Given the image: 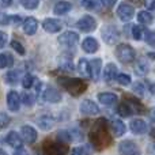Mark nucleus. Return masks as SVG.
Listing matches in <instances>:
<instances>
[{
  "label": "nucleus",
  "mask_w": 155,
  "mask_h": 155,
  "mask_svg": "<svg viewBox=\"0 0 155 155\" xmlns=\"http://www.w3.org/2000/svg\"><path fill=\"white\" fill-rule=\"evenodd\" d=\"M110 128H112L113 135H114V136H117V137L118 136H123V135L125 134V131H127L125 124H124L121 120H113L112 124H110Z\"/></svg>",
  "instance_id": "393cba45"
},
{
  "label": "nucleus",
  "mask_w": 155,
  "mask_h": 155,
  "mask_svg": "<svg viewBox=\"0 0 155 155\" xmlns=\"http://www.w3.org/2000/svg\"><path fill=\"white\" fill-rule=\"evenodd\" d=\"M117 113L120 116H123V117H129V116L134 114V112H132V109L129 107V105L127 104L125 101L121 102L120 105L117 106Z\"/></svg>",
  "instance_id": "cd10ccee"
},
{
  "label": "nucleus",
  "mask_w": 155,
  "mask_h": 155,
  "mask_svg": "<svg viewBox=\"0 0 155 155\" xmlns=\"http://www.w3.org/2000/svg\"><path fill=\"white\" fill-rule=\"evenodd\" d=\"M117 15L121 21L129 22L135 15V8L128 3H121L117 8Z\"/></svg>",
  "instance_id": "1a4fd4ad"
},
{
  "label": "nucleus",
  "mask_w": 155,
  "mask_h": 155,
  "mask_svg": "<svg viewBox=\"0 0 155 155\" xmlns=\"http://www.w3.org/2000/svg\"><path fill=\"white\" fill-rule=\"evenodd\" d=\"M116 57L124 64H129V63L135 61L136 59V52L128 44H120L116 48Z\"/></svg>",
  "instance_id": "7ed1b4c3"
},
{
  "label": "nucleus",
  "mask_w": 155,
  "mask_h": 155,
  "mask_svg": "<svg viewBox=\"0 0 155 155\" xmlns=\"http://www.w3.org/2000/svg\"><path fill=\"white\" fill-rule=\"evenodd\" d=\"M102 4L107 5V7H113V5L116 4V2H102Z\"/></svg>",
  "instance_id": "3c124183"
},
{
  "label": "nucleus",
  "mask_w": 155,
  "mask_h": 155,
  "mask_svg": "<svg viewBox=\"0 0 155 155\" xmlns=\"http://www.w3.org/2000/svg\"><path fill=\"white\" fill-rule=\"evenodd\" d=\"M99 48V44L98 41L95 40V38L93 37H87L83 40L82 42V49L86 52V53H94V52H97Z\"/></svg>",
  "instance_id": "a211bd4d"
},
{
  "label": "nucleus",
  "mask_w": 155,
  "mask_h": 155,
  "mask_svg": "<svg viewBox=\"0 0 155 155\" xmlns=\"http://www.w3.org/2000/svg\"><path fill=\"white\" fill-rule=\"evenodd\" d=\"M76 27L83 33H90L97 27V21L90 15H84L78 21Z\"/></svg>",
  "instance_id": "6e6552de"
},
{
  "label": "nucleus",
  "mask_w": 155,
  "mask_h": 155,
  "mask_svg": "<svg viewBox=\"0 0 155 155\" xmlns=\"http://www.w3.org/2000/svg\"><path fill=\"white\" fill-rule=\"evenodd\" d=\"M67 146L61 142H48L44 147V155H67Z\"/></svg>",
  "instance_id": "423d86ee"
},
{
  "label": "nucleus",
  "mask_w": 155,
  "mask_h": 155,
  "mask_svg": "<svg viewBox=\"0 0 155 155\" xmlns=\"http://www.w3.org/2000/svg\"><path fill=\"white\" fill-rule=\"evenodd\" d=\"M14 155H29V153H27V151L22 147V148H18V150L14 151Z\"/></svg>",
  "instance_id": "09e8293b"
},
{
  "label": "nucleus",
  "mask_w": 155,
  "mask_h": 155,
  "mask_svg": "<svg viewBox=\"0 0 155 155\" xmlns=\"http://www.w3.org/2000/svg\"><path fill=\"white\" fill-rule=\"evenodd\" d=\"M34 82H35L34 75H31V74H26V75L23 76V79H22V86H23L25 88H31L33 86H34Z\"/></svg>",
  "instance_id": "72a5a7b5"
},
{
  "label": "nucleus",
  "mask_w": 155,
  "mask_h": 155,
  "mask_svg": "<svg viewBox=\"0 0 155 155\" xmlns=\"http://www.w3.org/2000/svg\"><path fill=\"white\" fill-rule=\"evenodd\" d=\"M22 101H23V104L25 105H27V106H31L33 104H34V99H35V97L31 93H26V91H25L23 94H22Z\"/></svg>",
  "instance_id": "ea45409f"
},
{
  "label": "nucleus",
  "mask_w": 155,
  "mask_h": 155,
  "mask_svg": "<svg viewBox=\"0 0 155 155\" xmlns=\"http://www.w3.org/2000/svg\"><path fill=\"white\" fill-rule=\"evenodd\" d=\"M91 143L97 150H102V148L107 147L110 144V136L107 134L106 129V121L105 120H98L97 124L94 125L93 131H91Z\"/></svg>",
  "instance_id": "f257e3e1"
},
{
  "label": "nucleus",
  "mask_w": 155,
  "mask_h": 155,
  "mask_svg": "<svg viewBox=\"0 0 155 155\" xmlns=\"http://www.w3.org/2000/svg\"><path fill=\"white\" fill-rule=\"evenodd\" d=\"M129 129L132 131V134L135 135H144L148 132V124L146 121L136 118V120H132L129 124Z\"/></svg>",
  "instance_id": "ddd939ff"
},
{
  "label": "nucleus",
  "mask_w": 155,
  "mask_h": 155,
  "mask_svg": "<svg viewBox=\"0 0 155 155\" xmlns=\"http://www.w3.org/2000/svg\"><path fill=\"white\" fill-rule=\"evenodd\" d=\"M0 155H7V153H5V151H3L2 148H0Z\"/></svg>",
  "instance_id": "603ef678"
},
{
  "label": "nucleus",
  "mask_w": 155,
  "mask_h": 155,
  "mask_svg": "<svg viewBox=\"0 0 155 155\" xmlns=\"http://www.w3.org/2000/svg\"><path fill=\"white\" fill-rule=\"evenodd\" d=\"M118 153L120 155H142L139 146L132 140H124L118 146Z\"/></svg>",
  "instance_id": "0eeeda50"
},
{
  "label": "nucleus",
  "mask_w": 155,
  "mask_h": 155,
  "mask_svg": "<svg viewBox=\"0 0 155 155\" xmlns=\"http://www.w3.org/2000/svg\"><path fill=\"white\" fill-rule=\"evenodd\" d=\"M143 33H144V30H143V27L142 26H137V25H135V26H132V31H131V34H132V37L135 38V40H142L143 38Z\"/></svg>",
  "instance_id": "c9c22d12"
},
{
  "label": "nucleus",
  "mask_w": 155,
  "mask_h": 155,
  "mask_svg": "<svg viewBox=\"0 0 155 155\" xmlns=\"http://www.w3.org/2000/svg\"><path fill=\"white\" fill-rule=\"evenodd\" d=\"M14 65V59L10 53H2L0 54V70L5 67H12Z\"/></svg>",
  "instance_id": "c85d7f7f"
},
{
  "label": "nucleus",
  "mask_w": 155,
  "mask_h": 155,
  "mask_svg": "<svg viewBox=\"0 0 155 155\" xmlns=\"http://www.w3.org/2000/svg\"><path fill=\"white\" fill-rule=\"evenodd\" d=\"M59 67L61 68V70L71 72V71H74V63H72V60L68 59V57H63V59L60 60Z\"/></svg>",
  "instance_id": "473e14b6"
},
{
  "label": "nucleus",
  "mask_w": 155,
  "mask_h": 155,
  "mask_svg": "<svg viewBox=\"0 0 155 155\" xmlns=\"http://www.w3.org/2000/svg\"><path fill=\"white\" fill-rule=\"evenodd\" d=\"M134 90H135V91H136V93H137V94H139V95H140V97H142V95H143V94H144V86H143V84H142V83L136 82V83H135V84H134Z\"/></svg>",
  "instance_id": "c03bdc74"
},
{
  "label": "nucleus",
  "mask_w": 155,
  "mask_h": 155,
  "mask_svg": "<svg viewBox=\"0 0 155 155\" xmlns=\"http://www.w3.org/2000/svg\"><path fill=\"white\" fill-rule=\"evenodd\" d=\"M11 23L12 25L22 23V16L21 15H11Z\"/></svg>",
  "instance_id": "49530a36"
},
{
  "label": "nucleus",
  "mask_w": 155,
  "mask_h": 155,
  "mask_svg": "<svg viewBox=\"0 0 155 155\" xmlns=\"http://www.w3.org/2000/svg\"><path fill=\"white\" fill-rule=\"evenodd\" d=\"M71 10H72V5L68 2H57L53 7V12L56 14V15H65V14H68Z\"/></svg>",
  "instance_id": "5701e85b"
},
{
  "label": "nucleus",
  "mask_w": 155,
  "mask_h": 155,
  "mask_svg": "<svg viewBox=\"0 0 155 155\" xmlns=\"http://www.w3.org/2000/svg\"><path fill=\"white\" fill-rule=\"evenodd\" d=\"M98 101L102 105H106V106H113V105L117 102V95L114 93H109V91H105V93H99L98 94Z\"/></svg>",
  "instance_id": "aec40b11"
},
{
  "label": "nucleus",
  "mask_w": 155,
  "mask_h": 155,
  "mask_svg": "<svg viewBox=\"0 0 155 155\" xmlns=\"http://www.w3.org/2000/svg\"><path fill=\"white\" fill-rule=\"evenodd\" d=\"M37 124H38V127H40L41 129H44V131H48V129H51L52 127H53L54 120H53V117H52V116L44 114V116H41V117H38Z\"/></svg>",
  "instance_id": "b1692460"
},
{
  "label": "nucleus",
  "mask_w": 155,
  "mask_h": 155,
  "mask_svg": "<svg viewBox=\"0 0 155 155\" xmlns=\"http://www.w3.org/2000/svg\"><path fill=\"white\" fill-rule=\"evenodd\" d=\"M78 71H79L80 75L90 76V61L86 59H80L79 64H78Z\"/></svg>",
  "instance_id": "a878e982"
},
{
  "label": "nucleus",
  "mask_w": 155,
  "mask_h": 155,
  "mask_svg": "<svg viewBox=\"0 0 155 155\" xmlns=\"http://www.w3.org/2000/svg\"><path fill=\"white\" fill-rule=\"evenodd\" d=\"M5 140H7L8 146H11V147L15 148V150H18V148H22V144H23V140H22V137L19 136L18 132H15V131H11L10 134L7 135Z\"/></svg>",
  "instance_id": "6ab92c4d"
},
{
  "label": "nucleus",
  "mask_w": 155,
  "mask_h": 155,
  "mask_svg": "<svg viewBox=\"0 0 155 155\" xmlns=\"http://www.w3.org/2000/svg\"><path fill=\"white\" fill-rule=\"evenodd\" d=\"M21 134H22V139H23L26 143H29V144H31V143H34L35 140H37V131L30 125L22 127Z\"/></svg>",
  "instance_id": "4468645a"
},
{
  "label": "nucleus",
  "mask_w": 155,
  "mask_h": 155,
  "mask_svg": "<svg viewBox=\"0 0 155 155\" xmlns=\"http://www.w3.org/2000/svg\"><path fill=\"white\" fill-rule=\"evenodd\" d=\"M7 106L11 112H18L19 106H21V95L18 94V91H8L7 94Z\"/></svg>",
  "instance_id": "9b49d317"
},
{
  "label": "nucleus",
  "mask_w": 155,
  "mask_h": 155,
  "mask_svg": "<svg viewBox=\"0 0 155 155\" xmlns=\"http://www.w3.org/2000/svg\"><path fill=\"white\" fill-rule=\"evenodd\" d=\"M101 67H102V60L101 59H94L90 61V76L94 80L99 79V74H101Z\"/></svg>",
  "instance_id": "412c9836"
},
{
  "label": "nucleus",
  "mask_w": 155,
  "mask_h": 155,
  "mask_svg": "<svg viewBox=\"0 0 155 155\" xmlns=\"http://www.w3.org/2000/svg\"><path fill=\"white\" fill-rule=\"evenodd\" d=\"M10 123H11L10 116H7L5 113H2V112H0V129L7 128V127L10 125Z\"/></svg>",
  "instance_id": "79ce46f5"
},
{
  "label": "nucleus",
  "mask_w": 155,
  "mask_h": 155,
  "mask_svg": "<svg viewBox=\"0 0 155 155\" xmlns=\"http://www.w3.org/2000/svg\"><path fill=\"white\" fill-rule=\"evenodd\" d=\"M38 29V22L34 16H29L23 21V31L27 35H34Z\"/></svg>",
  "instance_id": "dca6fc26"
},
{
  "label": "nucleus",
  "mask_w": 155,
  "mask_h": 155,
  "mask_svg": "<svg viewBox=\"0 0 155 155\" xmlns=\"http://www.w3.org/2000/svg\"><path fill=\"white\" fill-rule=\"evenodd\" d=\"M135 70H136V72L140 74V75H146V74L148 72V63H147V60H146L144 57H140V59L137 60V63H136Z\"/></svg>",
  "instance_id": "bb28decb"
},
{
  "label": "nucleus",
  "mask_w": 155,
  "mask_h": 155,
  "mask_svg": "<svg viewBox=\"0 0 155 155\" xmlns=\"http://www.w3.org/2000/svg\"><path fill=\"white\" fill-rule=\"evenodd\" d=\"M11 4H12V2H10V0H7V2H5V0H2V2H0V5H2V7H10Z\"/></svg>",
  "instance_id": "8fccbe9b"
},
{
  "label": "nucleus",
  "mask_w": 155,
  "mask_h": 155,
  "mask_svg": "<svg viewBox=\"0 0 155 155\" xmlns=\"http://www.w3.org/2000/svg\"><path fill=\"white\" fill-rule=\"evenodd\" d=\"M144 5L147 10H155V0H148L144 3Z\"/></svg>",
  "instance_id": "de8ad7c7"
},
{
  "label": "nucleus",
  "mask_w": 155,
  "mask_h": 155,
  "mask_svg": "<svg viewBox=\"0 0 155 155\" xmlns=\"http://www.w3.org/2000/svg\"><path fill=\"white\" fill-rule=\"evenodd\" d=\"M11 46H12V49L16 52L18 54H21V56H23L25 53H26V51H25V48H23V45H22L19 41H16V40H12L11 41Z\"/></svg>",
  "instance_id": "4c0bfd02"
},
{
  "label": "nucleus",
  "mask_w": 155,
  "mask_h": 155,
  "mask_svg": "<svg viewBox=\"0 0 155 155\" xmlns=\"http://www.w3.org/2000/svg\"><path fill=\"white\" fill-rule=\"evenodd\" d=\"M57 137L60 142H80L83 139V134L80 129H63V131L57 132Z\"/></svg>",
  "instance_id": "20e7f679"
},
{
  "label": "nucleus",
  "mask_w": 155,
  "mask_h": 155,
  "mask_svg": "<svg viewBox=\"0 0 155 155\" xmlns=\"http://www.w3.org/2000/svg\"><path fill=\"white\" fill-rule=\"evenodd\" d=\"M117 67H116V64H113V63H109V64L105 65V70H104V78L106 82H112L113 79H116L117 78Z\"/></svg>",
  "instance_id": "4be33fe9"
},
{
  "label": "nucleus",
  "mask_w": 155,
  "mask_h": 155,
  "mask_svg": "<svg viewBox=\"0 0 155 155\" xmlns=\"http://www.w3.org/2000/svg\"><path fill=\"white\" fill-rule=\"evenodd\" d=\"M137 21L143 25H151L154 21V18L148 11H140V12L137 14Z\"/></svg>",
  "instance_id": "c756f323"
},
{
  "label": "nucleus",
  "mask_w": 155,
  "mask_h": 155,
  "mask_svg": "<svg viewBox=\"0 0 155 155\" xmlns=\"http://www.w3.org/2000/svg\"><path fill=\"white\" fill-rule=\"evenodd\" d=\"M144 41L151 46H155V31L154 30H147L144 31Z\"/></svg>",
  "instance_id": "58836bf2"
},
{
  "label": "nucleus",
  "mask_w": 155,
  "mask_h": 155,
  "mask_svg": "<svg viewBox=\"0 0 155 155\" xmlns=\"http://www.w3.org/2000/svg\"><path fill=\"white\" fill-rule=\"evenodd\" d=\"M4 80L10 84H16L19 80V71L15 70V71H8L4 76Z\"/></svg>",
  "instance_id": "7c9ffc66"
},
{
  "label": "nucleus",
  "mask_w": 155,
  "mask_h": 155,
  "mask_svg": "<svg viewBox=\"0 0 155 155\" xmlns=\"http://www.w3.org/2000/svg\"><path fill=\"white\" fill-rule=\"evenodd\" d=\"M42 27L46 33H57L61 30V23H60L57 19H52V18H48L42 22Z\"/></svg>",
  "instance_id": "f3484780"
},
{
  "label": "nucleus",
  "mask_w": 155,
  "mask_h": 155,
  "mask_svg": "<svg viewBox=\"0 0 155 155\" xmlns=\"http://www.w3.org/2000/svg\"><path fill=\"white\" fill-rule=\"evenodd\" d=\"M80 113H83L86 116H95L99 113V107L95 102L90 101V99H84L80 104Z\"/></svg>",
  "instance_id": "f8f14e48"
},
{
  "label": "nucleus",
  "mask_w": 155,
  "mask_h": 155,
  "mask_svg": "<svg viewBox=\"0 0 155 155\" xmlns=\"http://www.w3.org/2000/svg\"><path fill=\"white\" fill-rule=\"evenodd\" d=\"M7 40H8V35L5 34L4 31H0V49L5 46V44H7Z\"/></svg>",
  "instance_id": "a18cd8bd"
},
{
  "label": "nucleus",
  "mask_w": 155,
  "mask_h": 155,
  "mask_svg": "<svg viewBox=\"0 0 155 155\" xmlns=\"http://www.w3.org/2000/svg\"><path fill=\"white\" fill-rule=\"evenodd\" d=\"M101 4H102V3L101 2H97V0H86V2H82L83 7H86L87 10H95V11L99 10Z\"/></svg>",
  "instance_id": "f704fd0d"
},
{
  "label": "nucleus",
  "mask_w": 155,
  "mask_h": 155,
  "mask_svg": "<svg viewBox=\"0 0 155 155\" xmlns=\"http://www.w3.org/2000/svg\"><path fill=\"white\" fill-rule=\"evenodd\" d=\"M26 10H35V8L40 5V2L38 0H25V2L21 3Z\"/></svg>",
  "instance_id": "a19ab883"
},
{
  "label": "nucleus",
  "mask_w": 155,
  "mask_h": 155,
  "mask_svg": "<svg viewBox=\"0 0 155 155\" xmlns=\"http://www.w3.org/2000/svg\"><path fill=\"white\" fill-rule=\"evenodd\" d=\"M102 38L106 44L112 45V44L118 42L120 40V31L114 25H106V26L102 29Z\"/></svg>",
  "instance_id": "39448f33"
},
{
  "label": "nucleus",
  "mask_w": 155,
  "mask_h": 155,
  "mask_svg": "<svg viewBox=\"0 0 155 155\" xmlns=\"http://www.w3.org/2000/svg\"><path fill=\"white\" fill-rule=\"evenodd\" d=\"M11 23V15H7L5 12L0 11V25L2 26H7Z\"/></svg>",
  "instance_id": "37998d69"
},
{
  "label": "nucleus",
  "mask_w": 155,
  "mask_h": 155,
  "mask_svg": "<svg viewBox=\"0 0 155 155\" xmlns=\"http://www.w3.org/2000/svg\"><path fill=\"white\" fill-rule=\"evenodd\" d=\"M59 42L64 46H75L76 42H79V34L75 31H65L59 37Z\"/></svg>",
  "instance_id": "9d476101"
},
{
  "label": "nucleus",
  "mask_w": 155,
  "mask_h": 155,
  "mask_svg": "<svg viewBox=\"0 0 155 155\" xmlns=\"http://www.w3.org/2000/svg\"><path fill=\"white\" fill-rule=\"evenodd\" d=\"M90 154H91V148H90V146H87V144L75 147L71 151V155H90Z\"/></svg>",
  "instance_id": "2f4dec72"
},
{
  "label": "nucleus",
  "mask_w": 155,
  "mask_h": 155,
  "mask_svg": "<svg viewBox=\"0 0 155 155\" xmlns=\"http://www.w3.org/2000/svg\"><path fill=\"white\" fill-rule=\"evenodd\" d=\"M116 80H117V83H120V84H123V86H128V84H131V82H132L131 75H128V74H118Z\"/></svg>",
  "instance_id": "e433bc0d"
},
{
  "label": "nucleus",
  "mask_w": 155,
  "mask_h": 155,
  "mask_svg": "<svg viewBox=\"0 0 155 155\" xmlns=\"http://www.w3.org/2000/svg\"><path fill=\"white\" fill-rule=\"evenodd\" d=\"M57 83L74 97L80 95V94H83L86 90H87V83L83 82V80L79 79V78L61 76L57 79Z\"/></svg>",
  "instance_id": "f03ea898"
},
{
  "label": "nucleus",
  "mask_w": 155,
  "mask_h": 155,
  "mask_svg": "<svg viewBox=\"0 0 155 155\" xmlns=\"http://www.w3.org/2000/svg\"><path fill=\"white\" fill-rule=\"evenodd\" d=\"M42 98L46 102H51V104H57V102L61 101V94L59 93V90L53 87H48L45 91L42 93Z\"/></svg>",
  "instance_id": "2eb2a0df"
}]
</instances>
